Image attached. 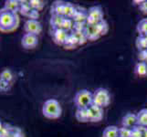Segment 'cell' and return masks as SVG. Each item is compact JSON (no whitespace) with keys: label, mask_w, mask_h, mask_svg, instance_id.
Listing matches in <instances>:
<instances>
[{"label":"cell","mask_w":147,"mask_h":137,"mask_svg":"<svg viewBox=\"0 0 147 137\" xmlns=\"http://www.w3.org/2000/svg\"><path fill=\"white\" fill-rule=\"evenodd\" d=\"M20 18L18 13H13L2 7L0 9V32L11 33L19 27Z\"/></svg>","instance_id":"1"},{"label":"cell","mask_w":147,"mask_h":137,"mask_svg":"<svg viewBox=\"0 0 147 137\" xmlns=\"http://www.w3.org/2000/svg\"><path fill=\"white\" fill-rule=\"evenodd\" d=\"M42 113L46 118L55 120L61 116L62 108L57 100L49 99L45 101L42 106Z\"/></svg>","instance_id":"2"},{"label":"cell","mask_w":147,"mask_h":137,"mask_svg":"<svg viewBox=\"0 0 147 137\" xmlns=\"http://www.w3.org/2000/svg\"><path fill=\"white\" fill-rule=\"evenodd\" d=\"M74 103L77 109H88L93 104L92 93L88 90H80L74 96Z\"/></svg>","instance_id":"3"},{"label":"cell","mask_w":147,"mask_h":137,"mask_svg":"<svg viewBox=\"0 0 147 137\" xmlns=\"http://www.w3.org/2000/svg\"><path fill=\"white\" fill-rule=\"evenodd\" d=\"M93 104L101 108L107 107L111 103V95L109 91L104 88H99L92 93Z\"/></svg>","instance_id":"4"},{"label":"cell","mask_w":147,"mask_h":137,"mask_svg":"<svg viewBox=\"0 0 147 137\" xmlns=\"http://www.w3.org/2000/svg\"><path fill=\"white\" fill-rule=\"evenodd\" d=\"M0 137H26L23 130L18 126L4 123L3 129L0 131Z\"/></svg>","instance_id":"5"},{"label":"cell","mask_w":147,"mask_h":137,"mask_svg":"<svg viewBox=\"0 0 147 137\" xmlns=\"http://www.w3.org/2000/svg\"><path fill=\"white\" fill-rule=\"evenodd\" d=\"M104 14L101 7L100 6L92 7L88 11V18H87V25H97L100 21H102Z\"/></svg>","instance_id":"6"},{"label":"cell","mask_w":147,"mask_h":137,"mask_svg":"<svg viewBox=\"0 0 147 137\" xmlns=\"http://www.w3.org/2000/svg\"><path fill=\"white\" fill-rule=\"evenodd\" d=\"M24 30L28 34H32L38 36L42 31V26L38 20L28 19L24 24Z\"/></svg>","instance_id":"7"},{"label":"cell","mask_w":147,"mask_h":137,"mask_svg":"<svg viewBox=\"0 0 147 137\" xmlns=\"http://www.w3.org/2000/svg\"><path fill=\"white\" fill-rule=\"evenodd\" d=\"M89 111V119L90 121L92 123H98L101 121L103 118V108L97 106L95 104H92L88 108Z\"/></svg>","instance_id":"8"},{"label":"cell","mask_w":147,"mask_h":137,"mask_svg":"<svg viewBox=\"0 0 147 137\" xmlns=\"http://www.w3.org/2000/svg\"><path fill=\"white\" fill-rule=\"evenodd\" d=\"M38 44V38L36 35L26 33L21 38V45L26 49H33Z\"/></svg>","instance_id":"9"},{"label":"cell","mask_w":147,"mask_h":137,"mask_svg":"<svg viewBox=\"0 0 147 137\" xmlns=\"http://www.w3.org/2000/svg\"><path fill=\"white\" fill-rule=\"evenodd\" d=\"M69 36L68 31L62 29V28H58V29H53L52 33V38L54 42L57 45H61L64 46L65 42L67 41V39Z\"/></svg>","instance_id":"10"},{"label":"cell","mask_w":147,"mask_h":137,"mask_svg":"<svg viewBox=\"0 0 147 137\" xmlns=\"http://www.w3.org/2000/svg\"><path fill=\"white\" fill-rule=\"evenodd\" d=\"M121 125L123 127L129 128V129H134V127L138 125L137 123V115L134 113H127L125 114L123 119H121Z\"/></svg>","instance_id":"11"},{"label":"cell","mask_w":147,"mask_h":137,"mask_svg":"<svg viewBox=\"0 0 147 137\" xmlns=\"http://www.w3.org/2000/svg\"><path fill=\"white\" fill-rule=\"evenodd\" d=\"M84 33L88 40H96L100 37L97 25H86Z\"/></svg>","instance_id":"12"},{"label":"cell","mask_w":147,"mask_h":137,"mask_svg":"<svg viewBox=\"0 0 147 137\" xmlns=\"http://www.w3.org/2000/svg\"><path fill=\"white\" fill-rule=\"evenodd\" d=\"M3 7L10 12L18 13L20 8V1H18V0H7V1H5Z\"/></svg>","instance_id":"13"},{"label":"cell","mask_w":147,"mask_h":137,"mask_svg":"<svg viewBox=\"0 0 147 137\" xmlns=\"http://www.w3.org/2000/svg\"><path fill=\"white\" fill-rule=\"evenodd\" d=\"M64 7H65V2L62 1H56L52 4L51 6V16L57 15V16H62L64 17Z\"/></svg>","instance_id":"14"},{"label":"cell","mask_w":147,"mask_h":137,"mask_svg":"<svg viewBox=\"0 0 147 137\" xmlns=\"http://www.w3.org/2000/svg\"><path fill=\"white\" fill-rule=\"evenodd\" d=\"M65 20V18L62 16H57V15H53L50 18V26L52 27L53 29L62 28V25Z\"/></svg>","instance_id":"15"},{"label":"cell","mask_w":147,"mask_h":137,"mask_svg":"<svg viewBox=\"0 0 147 137\" xmlns=\"http://www.w3.org/2000/svg\"><path fill=\"white\" fill-rule=\"evenodd\" d=\"M75 116H76V119L79 121H80V123H87V121H90L88 109H77Z\"/></svg>","instance_id":"16"},{"label":"cell","mask_w":147,"mask_h":137,"mask_svg":"<svg viewBox=\"0 0 147 137\" xmlns=\"http://www.w3.org/2000/svg\"><path fill=\"white\" fill-rule=\"evenodd\" d=\"M102 137H119V128L115 125L107 126L103 130Z\"/></svg>","instance_id":"17"},{"label":"cell","mask_w":147,"mask_h":137,"mask_svg":"<svg viewBox=\"0 0 147 137\" xmlns=\"http://www.w3.org/2000/svg\"><path fill=\"white\" fill-rule=\"evenodd\" d=\"M136 115H137L138 125L147 128V108L142 109Z\"/></svg>","instance_id":"18"},{"label":"cell","mask_w":147,"mask_h":137,"mask_svg":"<svg viewBox=\"0 0 147 137\" xmlns=\"http://www.w3.org/2000/svg\"><path fill=\"white\" fill-rule=\"evenodd\" d=\"M77 9L73 6L71 3H65V7H64V18H70L72 19L75 16Z\"/></svg>","instance_id":"19"},{"label":"cell","mask_w":147,"mask_h":137,"mask_svg":"<svg viewBox=\"0 0 147 137\" xmlns=\"http://www.w3.org/2000/svg\"><path fill=\"white\" fill-rule=\"evenodd\" d=\"M134 72L136 75L140 76V77H145L147 75V63L144 62H138L135 65Z\"/></svg>","instance_id":"20"},{"label":"cell","mask_w":147,"mask_h":137,"mask_svg":"<svg viewBox=\"0 0 147 137\" xmlns=\"http://www.w3.org/2000/svg\"><path fill=\"white\" fill-rule=\"evenodd\" d=\"M31 7L29 5V1H20V8L19 13L24 17H28L29 12L31 11Z\"/></svg>","instance_id":"21"},{"label":"cell","mask_w":147,"mask_h":137,"mask_svg":"<svg viewBox=\"0 0 147 137\" xmlns=\"http://www.w3.org/2000/svg\"><path fill=\"white\" fill-rule=\"evenodd\" d=\"M135 45L139 51L147 49V39L145 38L144 36H138L137 38H136Z\"/></svg>","instance_id":"22"},{"label":"cell","mask_w":147,"mask_h":137,"mask_svg":"<svg viewBox=\"0 0 147 137\" xmlns=\"http://www.w3.org/2000/svg\"><path fill=\"white\" fill-rule=\"evenodd\" d=\"M136 30L139 33V36H144L147 33V18L141 20L136 27Z\"/></svg>","instance_id":"23"},{"label":"cell","mask_w":147,"mask_h":137,"mask_svg":"<svg viewBox=\"0 0 147 137\" xmlns=\"http://www.w3.org/2000/svg\"><path fill=\"white\" fill-rule=\"evenodd\" d=\"M87 18H88V13H85L83 11H80V10H77L75 16L73 17L72 20L74 22H82V23H85L87 21Z\"/></svg>","instance_id":"24"},{"label":"cell","mask_w":147,"mask_h":137,"mask_svg":"<svg viewBox=\"0 0 147 137\" xmlns=\"http://www.w3.org/2000/svg\"><path fill=\"white\" fill-rule=\"evenodd\" d=\"M71 34L75 37V38L77 39L79 45H83L88 40L84 31H73Z\"/></svg>","instance_id":"25"},{"label":"cell","mask_w":147,"mask_h":137,"mask_svg":"<svg viewBox=\"0 0 147 137\" xmlns=\"http://www.w3.org/2000/svg\"><path fill=\"white\" fill-rule=\"evenodd\" d=\"M78 44V41H77V39L75 38V37L73 36L72 34H69V36L67 39V41L65 42L64 44V47L65 49H75V47Z\"/></svg>","instance_id":"26"},{"label":"cell","mask_w":147,"mask_h":137,"mask_svg":"<svg viewBox=\"0 0 147 137\" xmlns=\"http://www.w3.org/2000/svg\"><path fill=\"white\" fill-rule=\"evenodd\" d=\"M29 5L32 9L37 10V11H40L42 10L45 7V2L40 1V0H30Z\"/></svg>","instance_id":"27"},{"label":"cell","mask_w":147,"mask_h":137,"mask_svg":"<svg viewBox=\"0 0 147 137\" xmlns=\"http://www.w3.org/2000/svg\"><path fill=\"white\" fill-rule=\"evenodd\" d=\"M97 27H98V29H99V32L100 34V36H103V35L107 34L108 30H109V26L107 22L105 21V20H102V21H100V23L97 24Z\"/></svg>","instance_id":"28"},{"label":"cell","mask_w":147,"mask_h":137,"mask_svg":"<svg viewBox=\"0 0 147 137\" xmlns=\"http://www.w3.org/2000/svg\"><path fill=\"white\" fill-rule=\"evenodd\" d=\"M73 25H74V23H73L72 19L65 18V20L62 25V29L66 30V31H69V29H73Z\"/></svg>","instance_id":"29"},{"label":"cell","mask_w":147,"mask_h":137,"mask_svg":"<svg viewBox=\"0 0 147 137\" xmlns=\"http://www.w3.org/2000/svg\"><path fill=\"white\" fill-rule=\"evenodd\" d=\"M131 137H143V127L137 125L134 129H131Z\"/></svg>","instance_id":"30"},{"label":"cell","mask_w":147,"mask_h":137,"mask_svg":"<svg viewBox=\"0 0 147 137\" xmlns=\"http://www.w3.org/2000/svg\"><path fill=\"white\" fill-rule=\"evenodd\" d=\"M131 129L125 128L121 126L119 128V137H131Z\"/></svg>","instance_id":"31"},{"label":"cell","mask_w":147,"mask_h":137,"mask_svg":"<svg viewBox=\"0 0 147 137\" xmlns=\"http://www.w3.org/2000/svg\"><path fill=\"white\" fill-rule=\"evenodd\" d=\"M138 59L140 60V62H147V49L142 50L139 51L138 53Z\"/></svg>","instance_id":"32"},{"label":"cell","mask_w":147,"mask_h":137,"mask_svg":"<svg viewBox=\"0 0 147 137\" xmlns=\"http://www.w3.org/2000/svg\"><path fill=\"white\" fill-rule=\"evenodd\" d=\"M85 23L82 22H74L73 25V31H84L85 28Z\"/></svg>","instance_id":"33"},{"label":"cell","mask_w":147,"mask_h":137,"mask_svg":"<svg viewBox=\"0 0 147 137\" xmlns=\"http://www.w3.org/2000/svg\"><path fill=\"white\" fill-rule=\"evenodd\" d=\"M39 17V14H38V11L37 10H34V9H31V11L29 12V14L28 15V17L29 19H33V20H38Z\"/></svg>","instance_id":"34"},{"label":"cell","mask_w":147,"mask_h":137,"mask_svg":"<svg viewBox=\"0 0 147 137\" xmlns=\"http://www.w3.org/2000/svg\"><path fill=\"white\" fill-rule=\"evenodd\" d=\"M141 11H143L144 14H147V1H143L140 6H139Z\"/></svg>","instance_id":"35"},{"label":"cell","mask_w":147,"mask_h":137,"mask_svg":"<svg viewBox=\"0 0 147 137\" xmlns=\"http://www.w3.org/2000/svg\"><path fill=\"white\" fill-rule=\"evenodd\" d=\"M143 137H147V128L143 127Z\"/></svg>","instance_id":"36"},{"label":"cell","mask_w":147,"mask_h":137,"mask_svg":"<svg viewBox=\"0 0 147 137\" xmlns=\"http://www.w3.org/2000/svg\"><path fill=\"white\" fill-rule=\"evenodd\" d=\"M3 126H4V123L2 121V120L0 119V131H1L3 129Z\"/></svg>","instance_id":"37"},{"label":"cell","mask_w":147,"mask_h":137,"mask_svg":"<svg viewBox=\"0 0 147 137\" xmlns=\"http://www.w3.org/2000/svg\"><path fill=\"white\" fill-rule=\"evenodd\" d=\"M144 37H145V38H146V39H147V33H146V34H145V35H144Z\"/></svg>","instance_id":"38"}]
</instances>
